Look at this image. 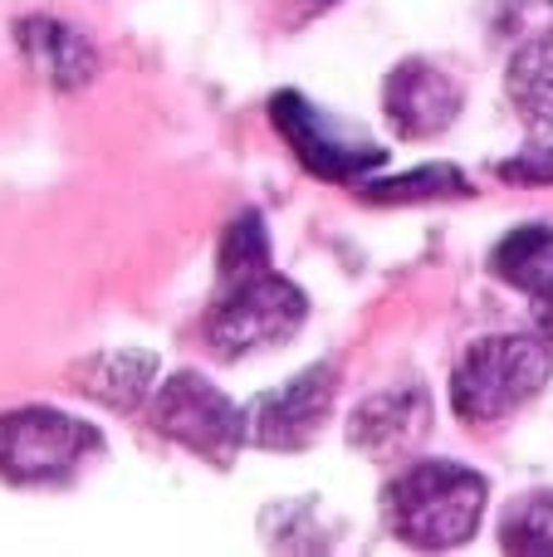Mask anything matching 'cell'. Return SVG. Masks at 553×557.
Here are the masks:
<instances>
[{
    "label": "cell",
    "mask_w": 553,
    "mask_h": 557,
    "mask_svg": "<svg viewBox=\"0 0 553 557\" xmlns=\"http://www.w3.org/2000/svg\"><path fill=\"white\" fill-rule=\"evenodd\" d=\"M358 196L372 206L451 201V196H470V182L456 162H427V166H411V172H402V176H368V182H358Z\"/></svg>",
    "instance_id": "5bb4252c"
},
{
    "label": "cell",
    "mask_w": 553,
    "mask_h": 557,
    "mask_svg": "<svg viewBox=\"0 0 553 557\" xmlns=\"http://www.w3.org/2000/svg\"><path fill=\"white\" fill-rule=\"evenodd\" d=\"M270 123L284 137V147L294 152V162L329 186H358L388 162V147L382 143H368L362 133L339 127L323 108H314L294 88H280L270 98Z\"/></svg>",
    "instance_id": "8992f818"
},
{
    "label": "cell",
    "mask_w": 553,
    "mask_h": 557,
    "mask_svg": "<svg viewBox=\"0 0 553 557\" xmlns=\"http://www.w3.org/2000/svg\"><path fill=\"white\" fill-rule=\"evenodd\" d=\"M500 548L519 557H553V490L519 494L500 519Z\"/></svg>",
    "instance_id": "9a60e30c"
},
{
    "label": "cell",
    "mask_w": 553,
    "mask_h": 557,
    "mask_svg": "<svg viewBox=\"0 0 553 557\" xmlns=\"http://www.w3.org/2000/svg\"><path fill=\"white\" fill-rule=\"evenodd\" d=\"M431 431V396L421 382H402L388 392H372L358 411L348 416V445L368 460L407 455L427 441Z\"/></svg>",
    "instance_id": "9c48e42d"
},
{
    "label": "cell",
    "mask_w": 553,
    "mask_h": 557,
    "mask_svg": "<svg viewBox=\"0 0 553 557\" xmlns=\"http://www.w3.org/2000/svg\"><path fill=\"white\" fill-rule=\"evenodd\" d=\"M309 318V298L294 278L270 270L255 274H231L221 278L211 308L201 318V337L211 347V357L221 362H241V357H255L265 347H284Z\"/></svg>",
    "instance_id": "3957f363"
},
{
    "label": "cell",
    "mask_w": 553,
    "mask_h": 557,
    "mask_svg": "<svg viewBox=\"0 0 553 557\" xmlns=\"http://www.w3.org/2000/svg\"><path fill=\"white\" fill-rule=\"evenodd\" d=\"M460 84L431 59H402L388 78H382V113H388L392 133L402 143H427L441 137L460 117Z\"/></svg>",
    "instance_id": "ba28073f"
},
{
    "label": "cell",
    "mask_w": 553,
    "mask_h": 557,
    "mask_svg": "<svg viewBox=\"0 0 553 557\" xmlns=\"http://www.w3.org/2000/svg\"><path fill=\"white\" fill-rule=\"evenodd\" d=\"M553 376L544 333H490L460 352L451 372V411L466 425H495L529 406Z\"/></svg>",
    "instance_id": "7a4b0ae2"
},
{
    "label": "cell",
    "mask_w": 553,
    "mask_h": 557,
    "mask_svg": "<svg viewBox=\"0 0 553 557\" xmlns=\"http://www.w3.org/2000/svg\"><path fill=\"white\" fill-rule=\"evenodd\" d=\"M147 425L216 470H231L241 445H250L245 411L196 372H172L157 382L152 401H147Z\"/></svg>",
    "instance_id": "5b68a950"
},
{
    "label": "cell",
    "mask_w": 553,
    "mask_h": 557,
    "mask_svg": "<svg viewBox=\"0 0 553 557\" xmlns=\"http://www.w3.org/2000/svg\"><path fill=\"white\" fill-rule=\"evenodd\" d=\"M505 94L529 137H553V29L525 39L505 64Z\"/></svg>",
    "instance_id": "4fadbf2b"
},
{
    "label": "cell",
    "mask_w": 553,
    "mask_h": 557,
    "mask_svg": "<svg viewBox=\"0 0 553 557\" xmlns=\"http://www.w3.org/2000/svg\"><path fill=\"white\" fill-rule=\"evenodd\" d=\"M490 504L480 470L456 460H417L388 484V529L417 553H446L476 539Z\"/></svg>",
    "instance_id": "6da1fadb"
},
{
    "label": "cell",
    "mask_w": 553,
    "mask_h": 557,
    "mask_svg": "<svg viewBox=\"0 0 553 557\" xmlns=\"http://www.w3.org/2000/svg\"><path fill=\"white\" fill-rule=\"evenodd\" d=\"M490 274L519 288L534 308V327L553 343V225H519L490 250Z\"/></svg>",
    "instance_id": "8fae6325"
},
{
    "label": "cell",
    "mask_w": 553,
    "mask_h": 557,
    "mask_svg": "<svg viewBox=\"0 0 553 557\" xmlns=\"http://www.w3.org/2000/svg\"><path fill=\"white\" fill-rule=\"evenodd\" d=\"M157 352L143 347H118V352H94L69 372V386L84 392L88 401L108 406V411H143L157 392Z\"/></svg>",
    "instance_id": "7c38bea8"
},
{
    "label": "cell",
    "mask_w": 553,
    "mask_h": 557,
    "mask_svg": "<svg viewBox=\"0 0 553 557\" xmlns=\"http://www.w3.org/2000/svg\"><path fill=\"white\" fill-rule=\"evenodd\" d=\"M333 396H339V367L314 362L245 406V435H250V445H260V450L299 455V450H309V445L319 441V431L329 425Z\"/></svg>",
    "instance_id": "52a82bcc"
},
{
    "label": "cell",
    "mask_w": 553,
    "mask_h": 557,
    "mask_svg": "<svg viewBox=\"0 0 553 557\" xmlns=\"http://www.w3.org/2000/svg\"><path fill=\"white\" fill-rule=\"evenodd\" d=\"M94 455H103V435L94 421H78L54 406H25L0 416V480L20 490L69 484Z\"/></svg>",
    "instance_id": "277c9868"
},
{
    "label": "cell",
    "mask_w": 553,
    "mask_h": 557,
    "mask_svg": "<svg viewBox=\"0 0 553 557\" xmlns=\"http://www.w3.org/2000/svg\"><path fill=\"white\" fill-rule=\"evenodd\" d=\"M221 278L231 274H255V270H270V231L255 211H241L221 235Z\"/></svg>",
    "instance_id": "2e32d148"
},
{
    "label": "cell",
    "mask_w": 553,
    "mask_h": 557,
    "mask_svg": "<svg viewBox=\"0 0 553 557\" xmlns=\"http://www.w3.org/2000/svg\"><path fill=\"white\" fill-rule=\"evenodd\" d=\"M329 5H339V0H280V10L294 20V25H299V20H309V15H323Z\"/></svg>",
    "instance_id": "e0dca14e"
},
{
    "label": "cell",
    "mask_w": 553,
    "mask_h": 557,
    "mask_svg": "<svg viewBox=\"0 0 553 557\" xmlns=\"http://www.w3.org/2000/svg\"><path fill=\"white\" fill-rule=\"evenodd\" d=\"M15 49L29 64L39 84L59 88V94H78L94 84L98 74V49L78 25L59 15H25L15 20Z\"/></svg>",
    "instance_id": "30bf717a"
}]
</instances>
